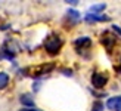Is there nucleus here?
I'll list each match as a JSON object with an SVG mask.
<instances>
[{
  "label": "nucleus",
  "mask_w": 121,
  "mask_h": 111,
  "mask_svg": "<svg viewBox=\"0 0 121 111\" xmlns=\"http://www.w3.org/2000/svg\"><path fill=\"white\" fill-rule=\"evenodd\" d=\"M60 46H62V40H60V37L56 36V34H50L44 40V47L49 53H58Z\"/></svg>",
  "instance_id": "nucleus-1"
},
{
  "label": "nucleus",
  "mask_w": 121,
  "mask_h": 111,
  "mask_svg": "<svg viewBox=\"0 0 121 111\" xmlns=\"http://www.w3.org/2000/svg\"><path fill=\"white\" fill-rule=\"evenodd\" d=\"M106 82H108V77L104 73H95L92 76V84L95 88H104L106 84Z\"/></svg>",
  "instance_id": "nucleus-2"
},
{
  "label": "nucleus",
  "mask_w": 121,
  "mask_h": 111,
  "mask_svg": "<svg viewBox=\"0 0 121 111\" xmlns=\"http://www.w3.org/2000/svg\"><path fill=\"white\" fill-rule=\"evenodd\" d=\"M19 101H21L22 105H25V107H34V99H33V96L30 93H22Z\"/></svg>",
  "instance_id": "nucleus-3"
},
{
  "label": "nucleus",
  "mask_w": 121,
  "mask_h": 111,
  "mask_svg": "<svg viewBox=\"0 0 121 111\" xmlns=\"http://www.w3.org/2000/svg\"><path fill=\"white\" fill-rule=\"evenodd\" d=\"M102 43H104L106 47H112V45L115 43V37L109 33H105V34H102Z\"/></svg>",
  "instance_id": "nucleus-4"
},
{
  "label": "nucleus",
  "mask_w": 121,
  "mask_h": 111,
  "mask_svg": "<svg viewBox=\"0 0 121 111\" xmlns=\"http://www.w3.org/2000/svg\"><path fill=\"white\" fill-rule=\"evenodd\" d=\"M86 21H87V22H98V21H108V16H105V15H102V16H99V15H96V14H89V15H86Z\"/></svg>",
  "instance_id": "nucleus-5"
},
{
  "label": "nucleus",
  "mask_w": 121,
  "mask_h": 111,
  "mask_svg": "<svg viewBox=\"0 0 121 111\" xmlns=\"http://www.w3.org/2000/svg\"><path fill=\"white\" fill-rule=\"evenodd\" d=\"M120 101H121V96H114V98H109V99H108V102H106V107L109 108V110H114V111H115V108L118 107Z\"/></svg>",
  "instance_id": "nucleus-6"
},
{
  "label": "nucleus",
  "mask_w": 121,
  "mask_h": 111,
  "mask_svg": "<svg viewBox=\"0 0 121 111\" xmlns=\"http://www.w3.org/2000/svg\"><path fill=\"white\" fill-rule=\"evenodd\" d=\"M9 83V76L6 73H0V89H4Z\"/></svg>",
  "instance_id": "nucleus-7"
},
{
  "label": "nucleus",
  "mask_w": 121,
  "mask_h": 111,
  "mask_svg": "<svg viewBox=\"0 0 121 111\" xmlns=\"http://www.w3.org/2000/svg\"><path fill=\"white\" fill-rule=\"evenodd\" d=\"M90 45V39L89 37H80V39L75 40V46H89Z\"/></svg>",
  "instance_id": "nucleus-8"
},
{
  "label": "nucleus",
  "mask_w": 121,
  "mask_h": 111,
  "mask_svg": "<svg viewBox=\"0 0 121 111\" xmlns=\"http://www.w3.org/2000/svg\"><path fill=\"white\" fill-rule=\"evenodd\" d=\"M104 110H105L104 102H100V101L93 102V105H92V111H104Z\"/></svg>",
  "instance_id": "nucleus-9"
},
{
  "label": "nucleus",
  "mask_w": 121,
  "mask_h": 111,
  "mask_svg": "<svg viewBox=\"0 0 121 111\" xmlns=\"http://www.w3.org/2000/svg\"><path fill=\"white\" fill-rule=\"evenodd\" d=\"M105 9V3H100V5H93L92 8H90V12H100V10H104Z\"/></svg>",
  "instance_id": "nucleus-10"
},
{
  "label": "nucleus",
  "mask_w": 121,
  "mask_h": 111,
  "mask_svg": "<svg viewBox=\"0 0 121 111\" xmlns=\"http://www.w3.org/2000/svg\"><path fill=\"white\" fill-rule=\"evenodd\" d=\"M21 111H40L37 108H27V110H21Z\"/></svg>",
  "instance_id": "nucleus-11"
},
{
  "label": "nucleus",
  "mask_w": 121,
  "mask_h": 111,
  "mask_svg": "<svg viewBox=\"0 0 121 111\" xmlns=\"http://www.w3.org/2000/svg\"><path fill=\"white\" fill-rule=\"evenodd\" d=\"M114 30H115V31H117L118 34H121V28H118L117 25H114Z\"/></svg>",
  "instance_id": "nucleus-12"
},
{
  "label": "nucleus",
  "mask_w": 121,
  "mask_h": 111,
  "mask_svg": "<svg viewBox=\"0 0 121 111\" xmlns=\"http://www.w3.org/2000/svg\"><path fill=\"white\" fill-rule=\"evenodd\" d=\"M115 111H121V101H120V104H118V107L115 108Z\"/></svg>",
  "instance_id": "nucleus-13"
},
{
  "label": "nucleus",
  "mask_w": 121,
  "mask_h": 111,
  "mask_svg": "<svg viewBox=\"0 0 121 111\" xmlns=\"http://www.w3.org/2000/svg\"><path fill=\"white\" fill-rule=\"evenodd\" d=\"M120 71H121V68H120Z\"/></svg>",
  "instance_id": "nucleus-14"
}]
</instances>
